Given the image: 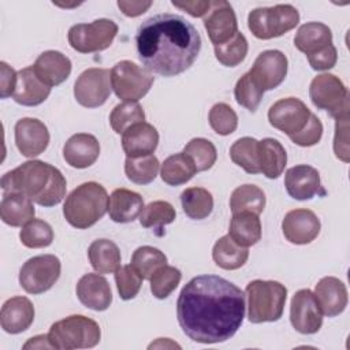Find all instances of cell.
Returning a JSON list of instances; mask_svg holds the SVG:
<instances>
[{
    "mask_svg": "<svg viewBox=\"0 0 350 350\" xmlns=\"http://www.w3.org/2000/svg\"><path fill=\"white\" fill-rule=\"evenodd\" d=\"M53 349L48 335H37V336H33L30 338L25 345H23V349Z\"/></svg>",
    "mask_w": 350,
    "mask_h": 350,
    "instance_id": "cell-55",
    "label": "cell"
},
{
    "mask_svg": "<svg viewBox=\"0 0 350 350\" xmlns=\"http://www.w3.org/2000/svg\"><path fill=\"white\" fill-rule=\"evenodd\" d=\"M62 262L55 254H40L29 258L19 271V284L29 294H42L60 278Z\"/></svg>",
    "mask_w": 350,
    "mask_h": 350,
    "instance_id": "cell-11",
    "label": "cell"
},
{
    "mask_svg": "<svg viewBox=\"0 0 350 350\" xmlns=\"http://www.w3.org/2000/svg\"><path fill=\"white\" fill-rule=\"evenodd\" d=\"M265 193L256 185H241L230 197V208L232 213L252 212L260 215L265 208Z\"/></svg>",
    "mask_w": 350,
    "mask_h": 350,
    "instance_id": "cell-35",
    "label": "cell"
},
{
    "mask_svg": "<svg viewBox=\"0 0 350 350\" xmlns=\"http://www.w3.org/2000/svg\"><path fill=\"white\" fill-rule=\"evenodd\" d=\"M176 217L175 208L168 201H152L144 206L139 215V224L145 228H153L157 237H163L164 226L171 224Z\"/></svg>",
    "mask_w": 350,
    "mask_h": 350,
    "instance_id": "cell-36",
    "label": "cell"
},
{
    "mask_svg": "<svg viewBox=\"0 0 350 350\" xmlns=\"http://www.w3.org/2000/svg\"><path fill=\"white\" fill-rule=\"evenodd\" d=\"M182 279V272L171 265H163L150 276V291L157 299H165L178 287Z\"/></svg>",
    "mask_w": 350,
    "mask_h": 350,
    "instance_id": "cell-45",
    "label": "cell"
},
{
    "mask_svg": "<svg viewBox=\"0 0 350 350\" xmlns=\"http://www.w3.org/2000/svg\"><path fill=\"white\" fill-rule=\"evenodd\" d=\"M204 27L213 46L230 41L238 33V21L228 1H211V8L204 18Z\"/></svg>",
    "mask_w": 350,
    "mask_h": 350,
    "instance_id": "cell-16",
    "label": "cell"
},
{
    "mask_svg": "<svg viewBox=\"0 0 350 350\" xmlns=\"http://www.w3.org/2000/svg\"><path fill=\"white\" fill-rule=\"evenodd\" d=\"M213 48L215 56L219 60V63H221L226 67H235L245 60L249 44L246 37L241 31H238L230 41L221 45H216Z\"/></svg>",
    "mask_w": 350,
    "mask_h": 350,
    "instance_id": "cell-44",
    "label": "cell"
},
{
    "mask_svg": "<svg viewBox=\"0 0 350 350\" xmlns=\"http://www.w3.org/2000/svg\"><path fill=\"white\" fill-rule=\"evenodd\" d=\"M208 120L212 130L219 135H230L238 127V116L226 103L215 104L209 111Z\"/></svg>",
    "mask_w": 350,
    "mask_h": 350,
    "instance_id": "cell-47",
    "label": "cell"
},
{
    "mask_svg": "<svg viewBox=\"0 0 350 350\" xmlns=\"http://www.w3.org/2000/svg\"><path fill=\"white\" fill-rule=\"evenodd\" d=\"M310 115V109L302 100L297 97H286L271 105L268 120L273 129H278L290 138L304 130Z\"/></svg>",
    "mask_w": 350,
    "mask_h": 350,
    "instance_id": "cell-13",
    "label": "cell"
},
{
    "mask_svg": "<svg viewBox=\"0 0 350 350\" xmlns=\"http://www.w3.org/2000/svg\"><path fill=\"white\" fill-rule=\"evenodd\" d=\"M159 145V133L150 123L133 124L122 134V148L126 157H141L153 154Z\"/></svg>",
    "mask_w": 350,
    "mask_h": 350,
    "instance_id": "cell-24",
    "label": "cell"
},
{
    "mask_svg": "<svg viewBox=\"0 0 350 350\" xmlns=\"http://www.w3.org/2000/svg\"><path fill=\"white\" fill-rule=\"evenodd\" d=\"M201 44L193 23L168 12L145 19L135 34L141 63L149 72L167 78L189 70L200 55Z\"/></svg>",
    "mask_w": 350,
    "mask_h": 350,
    "instance_id": "cell-2",
    "label": "cell"
},
{
    "mask_svg": "<svg viewBox=\"0 0 350 350\" xmlns=\"http://www.w3.org/2000/svg\"><path fill=\"white\" fill-rule=\"evenodd\" d=\"M180 204L187 217L202 220L213 211V197L204 187H187L180 193Z\"/></svg>",
    "mask_w": 350,
    "mask_h": 350,
    "instance_id": "cell-37",
    "label": "cell"
},
{
    "mask_svg": "<svg viewBox=\"0 0 350 350\" xmlns=\"http://www.w3.org/2000/svg\"><path fill=\"white\" fill-rule=\"evenodd\" d=\"M171 4L182 11H186L194 18L205 16L211 8L209 0H194V1H171Z\"/></svg>",
    "mask_w": 350,
    "mask_h": 350,
    "instance_id": "cell-53",
    "label": "cell"
},
{
    "mask_svg": "<svg viewBox=\"0 0 350 350\" xmlns=\"http://www.w3.org/2000/svg\"><path fill=\"white\" fill-rule=\"evenodd\" d=\"M290 323L295 331L304 335L319 332L323 325V312L309 288L298 290L290 304Z\"/></svg>",
    "mask_w": 350,
    "mask_h": 350,
    "instance_id": "cell-14",
    "label": "cell"
},
{
    "mask_svg": "<svg viewBox=\"0 0 350 350\" xmlns=\"http://www.w3.org/2000/svg\"><path fill=\"white\" fill-rule=\"evenodd\" d=\"M284 187L287 194L298 201L312 200L314 196H324L319 171L308 164H298L284 174Z\"/></svg>",
    "mask_w": 350,
    "mask_h": 350,
    "instance_id": "cell-19",
    "label": "cell"
},
{
    "mask_svg": "<svg viewBox=\"0 0 350 350\" xmlns=\"http://www.w3.org/2000/svg\"><path fill=\"white\" fill-rule=\"evenodd\" d=\"M48 338L53 349H92L100 343L101 329L94 320L83 314H71L53 323Z\"/></svg>",
    "mask_w": 350,
    "mask_h": 350,
    "instance_id": "cell-6",
    "label": "cell"
},
{
    "mask_svg": "<svg viewBox=\"0 0 350 350\" xmlns=\"http://www.w3.org/2000/svg\"><path fill=\"white\" fill-rule=\"evenodd\" d=\"M108 193L97 182H85L77 186L66 198L63 215L67 223L85 230L94 226L108 211Z\"/></svg>",
    "mask_w": 350,
    "mask_h": 350,
    "instance_id": "cell-4",
    "label": "cell"
},
{
    "mask_svg": "<svg viewBox=\"0 0 350 350\" xmlns=\"http://www.w3.org/2000/svg\"><path fill=\"white\" fill-rule=\"evenodd\" d=\"M314 298L323 312V316L335 317L347 306L346 284L335 276H324L314 286Z\"/></svg>",
    "mask_w": 350,
    "mask_h": 350,
    "instance_id": "cell-21",
    "label": "cell"
},
{
    "mask_svg": "<svg viewBox=\"0 0 350 350\" xmlns=\"http://www.w3.org/2000/svg\"><path fill=\"white\" fill-rule=\"evenodd\" d=\"M118 25L107 18L90 23H77L70 27L67 38L70 46L79 53L100 52L111 46L118 34Z\"/></svg>",
    "mask_w": 350,
    "mask_h": 350,
    "instance_id": "cell-10",
    "label": "cell"
},
{
    "mask_svg": "<svg viewBox=\"0 0 350 350\" xmlns=\"http://www.w3.org/2000/svg\"><path fill=\"white\" fill-rule=\"evenodd\" d=\"M309 97L317 109L327 111L334 119L349 116V90L334 74L314 77L309 86Z\"/></svg>",
    "mask_w": 350,
    "mask_h": 350,
    "instance_id": "cell-8",
    "label": "cell"
},
{
    "mask_svg": "<svg viewBox=\"0 0 350 350\" xmlns=\"http://www.w3.org/2000/svg\"><path fill=\"white\" fill-rule=\"evenodd\" d=\"M3 193H22L33 202L51 208L66 197L67 182L60 170L41 160H29L1 176Z\"/></svg>",
    "mask_w": 350,
    "mask_h": 350,
    "instance_id": "cell-3",
    "label": "cell"
},
{
    "mask_svg": "<svg viewBox=\"0 0 350 350\" xmlns=\"http://www.w3.org/2000/svg\"><path fill=\"white\" fill-rule=\"evenodd\" d=\"M288 60L282 51H262L247 71L254 82L265 92L278 88L286 78Z\"/></svg>",
    "mask_w": 350,
    "mask_h": 350,
    "instance_id": "cell-15",
    "label": "cell"
},
{
    "mask_svg": "<svg viewBox=\"0 0 350 350\" xmlns=\"http://www.w3.org/2000/svg\"><path fill=\"white\" fill-rule=\"evenodd\" d=\"M167 264V256L157 247L153 246H139L134 250L131 256L130 265L137 271L142 279H150V276L160 267Z\"/></svg>",
    "mask_w": 350,
    "mask_h": 350,
    "instance_id": "cell-40",
    "label": "cell"
},
{
    "mask_svg": "<svg viewBox=\"0 0 350 350\" xmlns=\"http://www.w3.org/2000/svg\"><path fill=\"white\" fill-rule=\"evenodd\" d=\"M51 89L52 88L46 86L36 75L33 66H29L18 71V81L12 98L23 107H36L49 97Z\"/></svg>",
    "mask_w": 350,
    "mask_h": 350,
    "instance_id": "cell-26",
    "label": "cell"
},
{
    "mask_svg": "<svg viewBox=\"0 0 350 350\" xmlns=\"http://www.w3.org/2000/svg\"><path fill=\"white\" fill-rule=\"evenodd\" d=\"M79 302L96 312H103L112 304V291L108 280L98 273H86L77 283Z\"/></svg>",
    "mask_w": 350,
    "mask_h": 350,
    "instance_id": "cell-20",
    "label": "cell"
},
{
    "mask_svg": "<svg viewBox=\"0 0 350 350\" xmlns=\"http://www.w3.org/2000/svg\"><path fill=\"white\" fill-rule=\"evenodd\" d=\"M321 137H323V123L314 113H312L309 118V122L304 127V130L299 131L298 134L290 137V139L298 146L309 148V146L319 144Z\"/></svg>",
    "mask_w": 350,
    "mask_h": 350,
    "instance_id": "cell-49",
    "label": "cell"
},
{
    "mask_svg": "<svg viewBox=\"0 0 350 350\" xmlns=\"http://www.w3.org/2000/svg\"><path fill=\"white\" fill-rule=\"evenodd\" d=\"M0 97L8 98L14 94L18 81V71H15L11 66H8L5 62H0Z\"/></svg>",
    "mask_w": 350,
    "mask_h": 350,
    "instance_id": "cell-52",
    "label": "cell"
},
{
    "mask_svg": "<svg viewBox=\"0 0 350 350\" xmlns=\"http://www.w3.org/2000/svg\"><path fill=\"white\" fill-rule=\"evenodd\" d=\"M100 156L98 139L88 133L71 135L63 146V159L72 168H88L96 163Z\"/></svg>",
    "mask_w": 350,
    "mask_h": 350,
    "instance_id": "cell-22",
    "label": "cell"
},
{
    "mask_svg": "<svg viewBox=\"0 0 350 350\" xmlns=\"http://www.w3.org/2000/svg\"><path fill=\"white\" fill-rule=\"evenodd\" d=\"M144 209V198L129 189H115L108 198V215L115 223L134 221Z\"/></svg>",
    "mask_w": 350,
    "mask_h": 350,
    "instance_id": "cell-27",
    "label": "cell"
},
{
    "mask_svg": "<svg viewBox=\"0 0 350 350\" xmlns=\"http://www.w3.org/2000/svg\"><path fill=\"white\" fill-rule=\"evenodd\" d=\"M88 257L92 268L101 275L115 272L120 267V250L118 245L109 239L101 238L90 243Z\"/></svg>",
    "mask_w": 350,
    "mask_h": 350,
    "instance_id": "cell-32",
    "label": "cell"
},
{
    "mask_svg": "<svg viewBox=\"0 0 350 350\" xmlns=\"http://www.w3.org/2000/svg\"><path fill=\"white\" fill-rule=\"evenodd\" d=\"M245 294L217 275H198L179 293L176 317L183 334L202 345L223 343L241 328L245 317Z\"/></svg>",
    "mask_w": 350,
    "mask_h": 350,
    "instance_id": "cell-1",
    "label": "cell"
},
{
    "mask_svg": "<svg viewBox=\"0 0 350 350\" xmlns=\"http://www.w3.org/2000/svg\"><path fill=\"white\" fill-rule=\"evenodd\" d=\"M142 278L131 265H120L115 271V282L118 287L119 297L124 301L133 299L141 290Z\"/></svg>",
    "mask_w": 350,
    "mask_h": 350,
    "instance_id": "cell-48",
    "label": "cell"
},
{
    "mask_svg": "<svg viewBox=\"0 0 350 350\" xmlns=\"http://www.w3.org/2000/svg\"><path fill=\"white\" fill-rule=\"evenodd\" d=\"M349 116L335 119L334 153L343 163H349Z\"/></svg>",
    "mask_w": 350,
    "mask_h": 350,
    "instance_id": "cell-50",
    "label": "cell"
},
{
    "mask_svg": "<svg viewBox=\"0 0 350 350\" xmlns=\"http://www.w3.org/2000/svg\"><path fill=\"white\" fill-rule=\"evenodd\" d=\"M247 297V320L253 324L278 321L283 316L287 288L276 280L256 279L245 288Z\"/></svg>",
    "mask_w": 350,
    "mask_h": 350,
    "instance_id": "cell-5",
    "label": "cell"
},
{
    "mask_svg": "<svg viewBox=\"0 0 350 350\" xmlns=\"http://www.w3.org/2000/svg\"><path fill=\"white\" fill-rule=\"evenodd\" d=\"M264 96V90L254 82L249 72L243 74L235 83L234 97L241 107H245L250 112H256Z\"/></svg>",
    "mask_w": 350,
    "mask_h": 350,
    "instance_id": "cell-46",
    "label": "cell"
},
{
    "mask_svg": "<svg viewBox=\"0 0 350 350\" xmlns=\"http://www.w3.org/2000/svg\"><path fill=\"white\" fill-rule=\"evenodd\" d=\"M19 239L23 246L30 249L46 247L53 242V230L45 220L33 219L22 227Z\"/></svg>",
    "mask_w": 350,
    "mask_h": 350,
    "instance_id": "cell-42",
    "label": "cell"
},
{
    "mask_svg": "<svg viewBox=\"0 0 350 350\" xmlns=\"http://www.w3.org/2000/svg\"><path fill=\"white\" fill-rule=\"evenodd\" d=\"M34 215L33 201L27 196L16 191L3 193L0 202V217L3 223L11 227H23L34 219Z\"/></svg>",
    "mask_w": 350,
    "mask_h": 350,
    "instance_id": "cell-28",
    "label": "cell"
},
{
    "mask_svg": "<svg viewBox=\"0 0 350 350\" xmlns=\"http://www.w3.org/2000/svg\"><path fill=\"white\" fill-rule=\"evenodd\" d=\"M153 4V1H126V0H119L118 7L120 11L130 18H135L142 15L149 10V7Z\"/></svg>",
    "mask_w": 350,
    "mask_h": 350,
    "instance_id": "cell-54",
    "label": "cell"
},
{
    "mask_svg": "<svg viewBox=\"0 0 350 350\" xmlns=\"http://www.w3.org/2000/svg\"><path fill=\"white\" fill-rule=\"evenodd\" d=\"M196 172L197 170L193 161L183 152L168 156L160 167V176L163 182L170 186L185 185L196 175Z\"/></svg>",
    "mask_w": 350,
    "mask_h": 350,
    "instance_id": "cell-34",
    "label": "cell"
},
{
    "mask_svg": "<svg viewBox=\"0 0 350 350\" xmlns=\"http://www.w3.org/2000/svg\"><path fill=\"white\" fill-rule=\"evenodd\" d=\"M299 22V12L291 4L258 7L249 12L247 27L258 40H271L293 30Z\"/></svg>",
    "mask_w": 350,
    "mask_h": 350,
    "instance_id": "cell-7",
    "label": "cell"
},
{
    "mask_svg": "<svg viewBox=\"0 0 350 350\" xmlns=\"http://www.w3.org/2000/svg\"><path fill=\"white\" fill-rule=\"evenodd\" d=\"M15 145L22 156L33 159L48 148L49 131L48 127L36 118H22L15 123Z\"/></svg>",
    "mask_w": 350,
    "mask_h": 350,
    "instance_id": "cell-17",
    "label": "cell"
},
{
    "mask_svg": "<svg viewBox=\"0 0 350 350\" xmlns=\"http://www.w3.org/2000/svg\"><path fill=\"white\" fill-rule=\"evenodd\" d=\"M287 164L284 146L275 138L258 141V167L260 172L268 179H278Z\"/></svg>",
    "mask_w": 350,
    "mask_h": 350,
    "instance_id": "cell-30",
    "label": "cell"
},
{
    "mask_svg": "<svg viewBox=\"0 0 350 350\" xmlns=\"http://www.w3.org/2000/svg\"><path fill=\"white\" fill-rule=\"evenodd\" d=\"M141 122H145V112L138 101L118 104L109 115L111 127L116 134H123L129 127Z\"/></svg>",
    "mask_w": 350,
    "mask_h": 350,
    "instance_id": "cell-43",
    "label": "cell"
},
{
    "mask_svg": "<svg viewBox=\"0 0 350 350\" xmlns=\"http://www.w3.org/2000/svg\"><path fill=\"white\" fill-rule=\"evenodd\" d=\"M111 71L108 68H88L74 83V97L85 108H97L105 104L111 94Z\"/></svg>",
    "mask_w": 350,
    "mask_h": 350,
    "instance_id": "cell-12",
    "label": "cell"
},
{
    "mask_svg": "<svg viewBox=\"0 0 350 350\" xmlns=\"http://www.w3.org/2000/svg\"><path fill=\"white\" fill-rule=\"evenodd\" d=\"M33 302L22 295L7 299L0 310V325L7 334L15 335L30 328L34 321Z\"/></svg>",
    "mask_w": 350,
    "mask_h": 350,
    "instance_id": "cell-23",
    "label": "cell"
},
{
    "mask_svg": "<svg viewBox=\"0 0 350 350\" xmlns=\"http://www.w3.org/2000/svg\"><path fill=\"white\" fill-rule=\"evenodd\" d=\"M160 170V163L154 154L141 157H126L124 174L135 185H148L153 182Z\"/></svg>",
    "mask_w": 350,
    "mask_h": 350,
    "instance_id": "cell-38",
    "label": "cell"
},
{
    "mask_svg": "<svg viewBox=\"0 0 350 350\" xmlns=\"http://www.w3.org/2000/svg\"><path fill=\"white\" fill-rule=\"evenodd\" d=\"M212 258L217 267L226 271H234L245 265L249 258V249L235 243L227 234L213 245Z\"/></svg>",
    "mask_w": 350,
    "mask_h": 350,
    "instance_id": "cell-33",
    "label": "cell"
},
{
    "mask_svg": "<svg viewBox=\"0 0 350 350\" xmlns=\"http://www.w3.org/2000/svg\"><path fill=\"white\" fill-rule=\"evenodd\" d=\"M36 75L49 88L59 86L71 74V60L59 51L42 52L33 64Z\"/></svg>",
    "mask_w": 350,
    "mask_h": 350,
    "instance_id": "cell-25",
    "label": "cell"
},
{
    "mask_svg": "<svg viewBox=\"0 0 350 350\" xmlns=\"http://www.w3.org/2000/svg\"><path fill=\"white\" fill-rule=\"evenodd\" d=\"M332 44L331 29L321 22H308L299 26L294 37V45L298 51L310 56Z\"/></svg>",
    "mask_w": 350,
    "mask_h": 350,
    "instance_id": "cell-29",
    "label": "cell"
},
{
    "mask_svg": "<svg viewBox=\"0 0 350 350\" xmlns=\"http://www.w3.org/2000/svg\"><path fill=\"white\" fill-rule=\"evenodd\" d=\"M230 157L234 164L243 168L247 174H260L258 167V141L253 137H242L230 148Z\"/></svg>",
    "mask_w": 350,
    "mask_h": 350,
    "instance_id": "cell-39",
    "label": "cell"
},
{
    "mask_svg": "<svg viewBox=\"0 0 350 350\" xmlns=\"http://www.w3.org/2000/svg\"><path fill=\"white\" fill-rule=\"evenodd\" d=\"M228 235L239 246L249 247L261 239V221L258 215L252 212L232 213Z\"/></svg>",
    "mask_w": 350,
    "mask_h": 350,
    "instance_id": "cell-31",
    "label": "cell"
},
{
    "mask_svg": "<svg viewBox=\"0 0 350 350\" xmlns=\"http://www.w3.org/2000/svg\"><path fill=\"white\" fill-rule=\"evenodd\" d=\"M336 60H338V51L334 44L308 56V62H309L310 67L316 71L331 70L336 64Z\"/></svg>",
    "mask_w": 350,
    "mask_h": 350,
    "instance_id": "cell-51",
    "label": "cell"
},
{
    "mask_svg": "<svg viewBox=\"0 0 350 350\" xmlns=\"http://www.w3.org/2000/svg\"><path fill=\"white\" fill-rule=\"evenodd\" d=\"M183 153L190 157L197 172L208 171L213 167L217 159L215 145L206 138H193L183 148Z\"/></svg>",
    "mask_w": 350,
    "mask_h": 350,
    "instance_id": "cell-41",
    "label": "cell"
},
{
    "mask_svg": "<svg viewBox=\"0 0 350 350\" xmlns=\"http://www.w3.org/2000/svg\"><path fill=\"white\" fill-rule=\"evenodd\" d=\"M153 82V74L131 60L118 62L111 70V86L124 103H137L146 96Z\"/></svg>",
    "mask_w": 350,
    "mask_h": 350,
    "instance_id": "cell-9",
    "label": "cell"
},
{
    "mask_svg": "<svg viewBox=\"0 0 350 350\" xmlns=\"http://www.w3.org/2000/svg\"><path fill=\"white\" fill-rule=\"evenodd\" d=\"M320 220L309 209H293L284 215L282 231L284 238L294 245H308L320 234Z\"/></svg>",
    "mask_w": 350,
    "mask_h": 350,
    "instance_id": "cell-18",
    "label": "cell"
}]
</instances>
